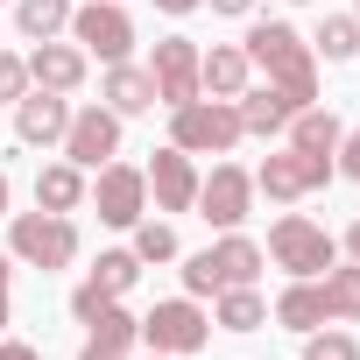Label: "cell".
Wrapping results in <instances>:
<instances>
[{
  "label": "cell",
  "instance_id": "6da1fadb",
  "mask_svg": "<svg viewBox=\"0 0 360 360\" xmlns=\"http://www.w3.org/2000/svg\"><path fill=\"white\" fill-rule=\"evenodd\" d=\"M240 50H248V64H255L269 85H283L297 106H318V57H311V43H304L290 22H255Z\"/></svg>",
  "mask_w": 360,
  "mask_h": 360
},
{
  "label": "cell",
  "instance_id": "7a4b0ae2",
  "mask_svg": "<svg viewBox=\"0 0 360 360\" xmlns=\"http://www.w3.org/2000/svg\"><path fill=\"white\" fill-rule=\"evenodd\" d=\"M262 240H248L240 226L233 233H219L212 248H198L191 262H184V297H219V290H240V283H255L262 276Z\"/></svg>",
  "mask_w": 360,
  "mask_h": 360
},
{
  "label": "cell",
  "instance_id": "3957f363",
  "mask_svg": "<svg viewBox=\"0 0 360 360\" xmlns=\"http://www.w3.org/2000/svg\"><path fill=\"white\" fill-rule=\"evenodd\" d=\"M8 255L15 262H29V269H71L78 262V219L71 212H15V226H8Z\"/></svg>",
  "mask_w": 360,
  "mask_h": 360
},
{
  "label": "cell",
  "instance_id": "277c9868",
  "mask_svg": "<svg viewBox=\"0 0 360 360\" xmlns=\"http://www.w3.org/2000/svg\"><path fill=\"white\" fill-rule=\"evenodd\" d=\"M248 127H240V106L233 99H184V106H169V141L184 148V155H226L233 141H240Z\"/></svg>",
  "mask_w": 360,
  "mask_h": 360
},
{
  "label": "cell",
  "instance_id": "5b68a950",
  "mask_svg": "<svg viewBox=\"0 0 360 360\" xmlns=\"http://www.w3.org/2000/svg\"><path fill=\"white\" fill-rule=\"evenodd\" d=\"M332 176H339V162H332V155H304V148H276V155H262V169H255V198H276V205H297V198L325 191Z\"/></svg>",
  "mask_w": 360,
  "mask_h": 360
},
{
  "label": "cell",
  "instance_id": "8992f818",
  "mask_svg": "<svg viewBox=\"0 0 360 360\" xmlns=\"http://www.w3.org/2000/svg\"><path fill=\"white\" fill-rule=\"evenodd\" d=\"M212 339V311L198 297H162L155 311H141V346L148 353H205Z\"/></svg>",
  "mask_w": 360,
  "mask_h": 360
},
{
  "label": "cell",
  "instance_id": "52a82bcc",
  "mask_svg": "<svg viewBox=\"0 0 360 360\" xmlns=\"http://www.w3.org/2000/svg\"><path fill=\"white\" fill-rule=\"evenodd\" d=\"M269 262H276V269H290V276H325V269L339 262V240H332L318 219L283 212V219L269 226Z\"/></svg>",
  "mask_w": 360,
  "mask_h": 360
},
{
  "label": "cell",
  "instance_id": "ba28073f",
  "mask_svg": "<svg viewBox=\"0 0 360 360\" xmlns=\"http://www.w3.org/2000/svg\"><path fill=\"white\" fill-rule=\"evenodd\" d=\"M212 233H233V226H248V212H255V169H240V162H212V176H198V205H191Z\"/></svg>",
  "mask_w": 360,
  "mask_h": 360
},
{
  "label": "cell",
  "instance_id": "9c48e42d",
  "mask_svg": "<svg viewBox=\"0 0 360 360\" xmlns=\"http://www.w3.org/2000/svg\"><path fill=\"white\" fill-rule=\"evenodd\" d=\"M64 36H71L85 57H99V64H120V57L134 50V22H127L120 0H78Z\"/></svg>",
  "mask_w": 360,
  "mask_h": 360
},
{
  "label": "cell",
  "instance_id": "30bf717a",
  "mask_svg": "<svg viewBox=\"0 0 360 360\" xmlns=\"http://www.w3.org/2000/svg\"><path fill=\"white\" fill-rule=\"evenodd\" d=\"M85 198H92L99 226H120V233H127V226L148 212V176H141L134 162H99V169H92V191H85Z\"/></svg>",
  "mask_w": 360,
  "mask_h": 360
},
{
  "label": "cell",
  "instance_id": "8fae6325",
  "mask_svg": "<svg viewBox=\"0 0 360 360\" xmlns=\"http://www.w3.org/2000/svg\"><path fill=\"white\" fill-rule=\"evenodd\" d=\"M64 162H78V169H99V162H113L120 155V113L113 106H71V127H64Z\"/></svg>",
  "mask_w": 360,
  "mask_h": 360
},
{
  "label": "cell",
  "instance_id": "7c38bea8",
  "mask_svg": "<svg viewBox=\"0 0 360 360\" xmlns=\"http://www.w3.org/2000/svg\"><path fill=\"white\" fill-rule=\"evenodd\" d=\"M148 78H155V106L198 99V43L191 36H162L155 57H148Z\"/></svg>",
  "mask_w": 360,
  "mask_h": 360
},
{
  "label": "cell",
  "instance_id": "4fadbf2b",
  "mask_svg": "<svg viewBox=\"0 0 360 360\" xmlns=\"http://www.w3.org/2000/svg\"><path fill=\"white\" fill-rule=\"evenodd\" d=\"M148 176V198H155V212H191L198 205V162L184 155V148H155V162L141 169Z\"/></svg>",
  "mask_w": 360,
  "mask_h": 360
},
{
  "label": "cell",
  "instance_id": "5bb4252c",
  "mask_svg": "<svg viewBox=\"0 0 360 360\" xmlns=\"http://www.w3.org/2000/svg\"><path fill=\"white\" fill-rule=\"evenodd\" d=\"M64 127H71V99H64V92L29 85V92L15 99V134H22L29 148H57V141H64Z\"/></svg>",
  "mask_w": 360,
  "mask_h": 360
},
{
  "label": "cell",
  "instance_id": "9a60e30c",
  "mask_svg": "<svg viewBox=\"0 0 360 360\" xmlns=\"http://www.w3.org/2000/svg\"><path fill=\"white\" fill-rule=\"evenodd\" d=\"M29 85H43V92H78L85 85V50L78 43H64V36H50V43H36L29 50Z\"/></svg>",
  "mask_w": 360,
  "mask_h": 360
},
{
  "label": "cell",
  "instance_id": "2e32d148",
  "mask_svg": "<svg viewBox=\"0 0 360 360\" xmlns=\"http://www.w3.org/2000/svg\"><path fill=\"white\" fill-rule=\"evenodd\" d=\"M248 85H255V64H248L240 43H212V50H198V92H205V99H240Z\"/></svg>",
  "mask_w": 360,
  "mask_h": 360
},
{
  "label": "cell",
  "instance_id": "e0dca14e",
  "mask_svg": "<svg viewBox=\"0 0 360 360\" xmlns=\"http://www.w3.org/2000/svg\"><path fill=\"white\" fill-rule=\"evenodd\" d=\"M99 106H113L120 120H134V113H148L155 106V78H148V64H106V78H99Z\"/></svg>",
  "mask_w": 360,
  "mask_h": 360
},
{
  "label": "cell",
  "instance_id": "ac0fdd59",
  "mask_svg": "<svg viewBox=\"0 0 360 360\" xmlns=\"http://www.w3.org/2000/svg\"><path fill=\"white\" fill-rule=\"evenodd\" d=\"M233 106H240V127H248V134H262V141H269V134H283V127L297 120V99H290L283 85H248Z\"/></svg>",
  "mask_w": 360,
  "mask_h": 360
},
{
  "label": "cell",
  "instance_id": "d6986e66",
  "mask_svg": "<svg viewBox=\"0 0 360 360\" xmlns=\"http://www.w3.org/2000/svg\"><path fill=\"white\" fill-rule=\"evenodd\" d=\"M283 332H318V325H332L325 318V290H318V276H290V290L276 297V311H269Z\"/></svg>",
  "mask_w": 360,
  "mask_h": 360
},
{
  "label": "cell",
  "instance_id": "ffe728a7",
  "mask_svg": "<svg viewBox=\"0 0 360 360\" xmlns=\"http://www.w3.org/2000/svg\"><path fill=\"white\" fill-rule=\"evenodd\" d=\"M85 191H92V184H85L78 162H43V169H36V205H43V212H78Z\"/></svg>",
  "mask_w": 360,
  "mask_h": 360
},
{
  "label": "cell",
  "instance_id": "44dd1931",
  "mask_svg": "<svg viewBox=\"0 0 360 360\" xmlns=\"http://www.w3.org/2000/svg\"><path fill=\"white\" fill-rule=\"evenodd\" d=\"M283 134H290V148H304V155H339V134H346V127H339L332 106H297V120H290Z\"/></svg>",
  "mask_w": 360,
  "mask_h": 360
},
{
  "label": "cell",
  "instance_id": "7402d4cb",
  "mask_svg": "<svg viewBox=\"0 0 360 360\" xmlns=\"http://www.w3.org/2000/svg\"><path fill=\"white\" fill-rule=\"evenodd\" d=\"M212 325H219V332H262V325H269V297H262L255 283L219 290V297H212Z\"/></svg>",
  "mask_w": 360,
  "mask_h": 360
},
{
  "label": "cell",
  "instance_id": "603a6c76",
  "mask_svg": "<svg viewBox=\"0 0 360 360\" xmlns=\"http://www.w3.org/2000/svg\"><path fill=\"white\" fill-rule=\"evenodd\" d=\"M318 290H325V318L332 325H360V262H332L318 276Z\"/></svg>",
  "mask_w": 360,
  "mask_h": 360
},
{
  "label": "cell",
  "instance_id": "cb8c5ba5",
  "mask_svg": "<svg viewBox=\"0 0 360 360\" xmlns=\"http://www.w3.org/2000/svg\"><path fill=\"white\" fill-rule=\"evenodd\" d=\"M71 8H78V0H15V29L29 43H50V36L71 29Z\"/></svg>",
  "mask_w": 360,
  "mask_h": 360
},
{
  "label": "cell",
  "instance_id": "d4e9b609",
  "mask_svg": "<svg viewBox=\"0 0 360 360\" xmlns=\"http://www.w3.org/2000/svg\"><path fill=\"white\" fill-rule=\"evenodd\" d=\"M311 57H325V64H353V57H360V22H353V15H325L318 36H311Z\"/></svg>",
  "mask_w": 360,
  "mask_h": 360
},
{
  "label": "cell",
  "instance_id": "484cf974",
  "mask_svg": "<svg viewBox=\"0 0 360 360\" xmlns=\"http://www.w3.org/2000/svg\"><path fill=\"white\" fill-rule=\"evenodd\" d=\"M134 276H141L134 248H106V255L92 262V276H85V283H92L99 297H127V290H134Z\"/></svg>",
  "mask_w": 360,
  "mask_h": 360
},
{
  "label": "cell",
  "instance_id": "4316f807",
  "mask_svg": "<svg viewBox=\"0 0 360 360\" xmlns=\"http://www.w3.org/2000/svg\"><path fill=\"white\" fill-rule=\"evenodd\" d=\"M127 233H134V262H141V269H148V262H176V233H169V219H148V212H141Z\"/></svg>",
  "mask_w": 360,
  "mask_h": 360
},
{
  "label": "cell",
  "instance_id": "83f0119b",
  "mask_svg": "<svg viewBox=\"0 0 360 360\" xmlns=\"http://www.w3.org/2000/svg\"><path fill=\"white\" fill-rule=\"evenodd\" d=\"M304 360H360V346L339 325H318V332H304Z\"/></svg>",
  "mask_w": 360,
  "mask_h": 360
},
{
  "label": "cell",
  "instance_id": "f1b7e54d",
  "mask_svg": "<svg viewBox=\"0 0 360 360\" xmlns=\"http://www.w3.org/2000/svg\"><path fill=\"white\" fill-rule=\"evenodd\" d=\"M22 92H29V57L0 50V99H22Z\"/></svg>",
  "mask_w": 360,
  "mask_h": 360
},
{
  "label": "cell",
  "instance_id": "f546056e",
  "mask_svg": "<svg viewBox=\"0 0 360 360\" xmlns=\"http://www.w3.org/2000/svg\"><path fill=\"white\" fill-rule=\"evenodd\" d=\"M332 162H339V176H353V184H360V127L339 134V155H332Z\"/></svg>",
  "mask_w": 360,
  "mask_h": 360
},
{
  "label": "cell",
  "instance_id": "4dcf8cb0",
  "mask_svg": "<svg viewBox=\"0 0 360 360\" xmlns=\"http://www.w3.org/2000/svg\"><path fill=\"white\" fill-rule=\"evenodd\" d=\"M78 360H127V346H106V339H85Z\"/></svg>",
  "mask_w": 360,
  "mask_h": 360
},
{
  "label": "cell",
  "instance_id": "1f68e13d",
  "mask_svg": "<svg viewBox=\"0 0 360 360\" xmlns=\"http://www.w3.org/2000/svg\"><path fill=\"white\" fill-rule=\"evenodd\" d=\"M0 360H43L29 339H8V332H0Z\"/></svg>",
  "mask_w": 360,
  "mask_h": 360
},
{
  "label": "cell",
  "instance_id": "d6a6232c",
  "mask_svg": "<svg viewBox=\"0 0 360 360\" xmlns=\"http://www.w3.org/2000/svg\"><path fill=\"white\" fill-rule=\"evenodd\" d=\"M212 15H255V0H205Z\"/></svg>",
  "mask_w": 360,
  "mask_h": 360
},
{
  "label": "cell",
  "instance_id": "836d02e7",
  "mask_svg": "<svg viewBox=\"0 0 360 360\" xmlns=\"http://www.w3.org/2000/svg\"><path fill=\"white\" fill-rule=\"evenodd\" d=\"M155 8H162V15H198L205 0H155Z\"/></svg>",
  "mask_w": 360,
  "mask_h": 360
},
{
  "label": "cell",
  "instance_id": "e575fe53",
  "mask_svg": "<svg viewBox=\"0 0 360 360\" xmlns=\"http://www.w3.org/2000/svg\"><path fill=\"white\" fill-rule=\"evenodd\" d=\"M346 255H353V262H360V219H353V226H346Z\"/></svg>",
  "mask_w": 360,
  "mask_h": 360
},
{
  "label": "cell",
  "instance_id": "d590c367",
  "mask_svg": "<svg viewBox=\"0 0 360 360\" xmlns=\"http://www.w3.org/2000/svg\"><path fill=\"white\" fill-rule=\"evenodd\" d=\"M15 283V255H0V290H8Z\"/></svg>",
  "mask_w": 360,
  "mask_h": 360
},
{
  "label": "cell",
  "instance_id": "8d00e7d4",
  "mask_svg": "<svg viewBox=\"0 0 360 360\" xmlns=\"http://www.w3.org/2000/svg\"><path fill=\"white\" fill-rule=\"evenodd\" d=\"M8 198H15V184H8V169H0V212H8Z\"/></svg>",
  "mask_w": 360,
  "mask_h": 360
},
{
  "label": "cell",
  "instance_id": "74e56055",
  "mask_svg": "<svg viewBox=\"0 0 360 360\" xmlns=\"http://www.w3.org/2000/svg\"><path fill=\"white\" fill-rule=\"evenodd\" d=\"M15 325V311H8V290H0V332H8Z\"/></svg>",
  "mask_w": 360,
  "mask_h": 360
},
{
  "label": "cell",
  "instance_id": "f35d334b",
  "mask_svg": "<svg viewBox=\"0 0 360 360\" xmlns=\"http://www.w3.org/2000/svg\"><path fill=\"white\" fill-rule=\"evenodd\" d=\"M148 360H198V353H148Z\"/></svg>",
  "mask_w": 360,
  "mask_h": 360
},
{
  "label": "cell",
  "instance_id": "ab89813d",
  "mask_svg": "<svg viewBox=\"0 0 360 360\" xmlns=\"http://www.w3.org/2000/svg\"><path fill=\"white\" fill-rule=\"evenodd\" d=\"M290 8H304V0H290Z\"/></svg>",
  "mask_w": 360,
  "mask_h": 360
},
{
  "label": "cell",
  "instance_id": "60d3db41",
  "mask_svg": "<svg viewBox=\"0 0 360 360\" xmlns=\"http://www.w3.org/2000/svg\"><path fill=\"white\" fill-rule=\"evenodd\" d=\"M353 22H360V8H353Z\"/></svg>",
  "mask_w": 360,
  "mask_h": 360
}]
</instances>
